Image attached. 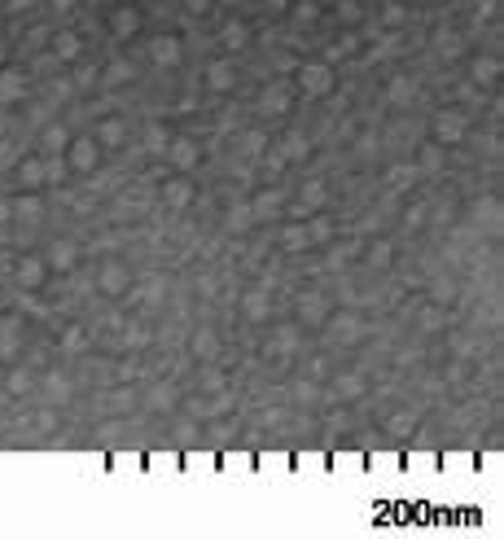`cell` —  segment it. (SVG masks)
Masks as SVG:
<instances>
[{"label": "cell", "instance_id": "6da1fadb", "mask_svg": "<svg viewBox=\"0 0 504 539\" xmlns=\"http://www.w3.org/2000/svg\"><path fill=\"white\" fill-rule=\"evenodd\" d=\"M149 53H154V62H158V66H171L176 57H180V40L162 35V40H154V44H149Z\"/></svg>", "mask_w": 504, "mask_h": 539}, {"label": "cell", "instance_id": "7a4b0ae2", "mask_svg": "<svg viewBox=\"0 0 504 539\" xmlns=\"http://www.w3.org/2000/svg\"><path fill=\"white\" fill-rule=\"evenodd\" d=\"M92 158H97V149H92L88 140H75V145H70V162H75L79 171H88V167H92Z\"/></svg>", "mask_w": 504, "mask_h": 539}, {"label": "cell", "instance_id": "3957f363", "mask_svg": "<svg viewBox=\"0 0 504 539\" xmlns=\"http://www.w3.org/2000/svg\"><path fill=\"white\" fill-rule=\"evenodd\" d=\"M303 83H307V92H329V70L307 66V70H303Z\"/></svg>", "mask_w": 504, "mask_h": 539}, {"label": "cell", "instance_id": "277c9868", "mask_svg": "<svg viewBox=\"0 0 504 539\" xmlns=\"http://www.w3.org/2000/svg\"><path fill=\"white\" fill-rule=\"evenodd\" d=\"M171 162L193 167V162H198V145H189V140H176V145H171Z\"/></svg>", "mask_w": 504, "mask_h": 539}, {"label": "cell", "instance_id": "5b68a950", "mask_svg": "<svg viewBox=\"0 0 504 539\" xmlns=\"http://www.w3.org/2000/svg\"><path fill=\"white\" fill-rule=\"evenodd\" d=\"M40 277H44V263H40V259H27V263H22V272H18L22 285H40Z\"/></svg>", "mask_w": 504, "mask_h": 539}, {"label": "cell", "instance_id": "8992f818", "mask_svg": "<svg viewBox=\"0 0 504 539\" xmlns=\"http://www.w3.org/2000/svg\"><path fill=\"white\" fill-rule=\"evenodd\" d=\"M22 97V79L18 75H0V101H18Z\"/></svg>", "mask_w": 504, "mask_h": 539}, {"label": "cell", "instance_id": "52a82bcc", "mask_svg": "<svg viewBox=\"0 0 504 539\" xmlns=\"http://www.w3.org/2000/svg\"><path fill=\"white\" fill-rule=\"evenodd\" d=\"M207 79L215 83V88H228V83H233V70H228V66H220V62H215V66L207 70Z\"/></svg>", "mask_w": 504, "mask_h": 539}, {"label": "cell", "instance_id": "ba28073f", "mask_svg": "<svg viewBox=\"0 0 504 539\" xmlns=\"http://www.w3.org/2000/svg\"><path fill=\"white\" fill-rule=\"evenodd\" d=\"M123 281H127V277H123L118 268H105V272H101V290H123Z\"/></svg>", "mask_w": 504, "mask_h": 539}, {"label": "cell", "instance_id": "9c48e42d", "mask_svg": "<svg viewBox=\"0 0 504 539\" xmlns=\"http://www.w3.org/2000/svg\"><path fill=\"white\" fill-rule=\"evenodd\" d=\"M70 263H75V250H70V246H57V250H53V268H70Z\"/></svg>", "mask_w": 504, "mask_h": 539}, {"label": "cell", "instance_id": "30bf717a", "mask_svg": "<svg viewBox=\"0 0 504 539\" xmlns=\"http://www.w3.org/2000/svg\"><path fill=\"white\" fill-rule=\"evenodd\" d=\"M114 31H118V35H132V31H136V18H132V14H118V18H114Z\"/></svg>", "mask_w": 504, "mask_h": 539}, {"label": "cell", "instance_id": "8fae6325", "mask_svg": "<svg viewBox=\"0 0 504 539\" xmlns=\"http://www.w3.org/2000/svg\"><path fill=\"white\" fill-rule=\"evenodd\" d=\"M101 140H105V145H118V140H123V127H118V123H105Z\"/></svg>", "mask_w": 504, "mask_h": 539}, {"label": "cell", "instance_id": "7c38bea8", "mask_svg": "<svg viewBox=\"0 0 504 539\" xmlns=\"http://www.w3.org/2000/svg\"><path fill=\"white\" fill-rule=\"evenodd\" d=\"M439 136H443V140H456V136H461V127H456V118H443V123H439Z\"/></svg>", "mask_w": 504, "mask_h": 539}, {"label": "cell", "instance_id": "4fadbf2b", "mask_svg": "<svg viewBox=\"0 0 504 539\" xmlns=\"http://www.w3.org/2000/svg\"><path fill=\"white\" fill-rule=\"evenodd\" d=\"M167 198H171L176 207H180V202H189V184H167Z\"/></svg>", "mask_w": 504, "mask_h": 539}, {"label": "cell", "instance_id": "5bb4252c", "mask_svg": "<svg viewBox=\"0 0 504 539\" xmlns=\"http://www.w3.org/2000/svg\"><path fill=\"white\" fill-rule=\"evenodd\" d=\"M22 180H27V184H35V180H40V167L27 162V167H22Z\"/></svg>", "mask_w": 504, "mask_h": 539}, {"label": "cell", "instance_id": "9a60e30c", "mask_svg": "<svg viewBox=\"0 0 504 539\" xmlns=\"http://www.w3.org/2000/svg\"><path fill=\"white\" fill-rule=\"evenodd\" d=\"M224 40H228V44H242V40H246V31H242V27H228Z\"/></svg>", "mask_w": 504, "mask_h": 539}]
</instances>
